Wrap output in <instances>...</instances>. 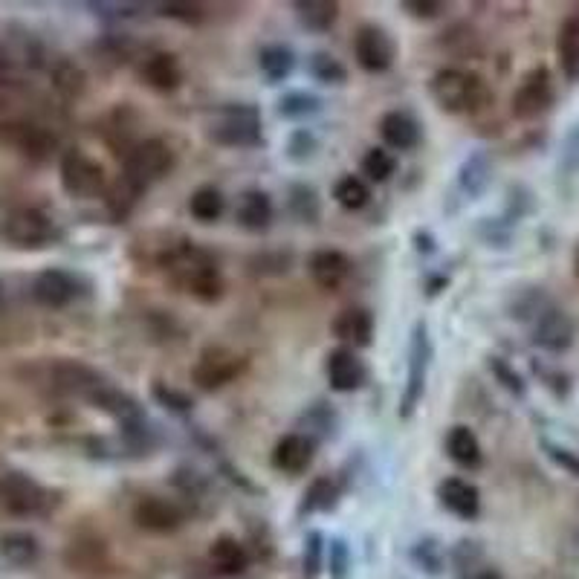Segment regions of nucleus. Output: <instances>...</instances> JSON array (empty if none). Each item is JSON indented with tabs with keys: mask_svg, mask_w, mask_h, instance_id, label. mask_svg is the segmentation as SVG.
I'll use <instances>...</instances> for the list:
<instances>
[{
	"mask_svg": "<svg viewBox=\"0 0 579 579\" xmlns=\"http://www.w3.org/2000/svg\"><path fill=\"white\" fill-rule=\"evenodd\" d=\"M429 93L438 102V108L446 113H478L493 102L487 82L458 67L438 70L429 82Z\"/></svg>",
	"mask_w": 579,
	"mask_h": 579,
	"instance_id": "obj_3",
	"label": "nucleus"
},
{
	"mask_svg": "<svg viewBox=\"0 0 579 579\" xmlns=\"http://www.w3.org/2000/svg\"><path fill=\"white\" fill-rule=\"evenodd\" d=\"M487 365H490V371H493V377H496L501 386L507 388L510 394H516V397H524V380L510 368V362L501 357H490L487 359Z\"/></svg>",
	"mask_w": 579,
	"mask_h": 579,
	"instance_id": "obj_47",
	"label": "nucleus"
},
{
	"mask_svg": "<svg viewBox=\"0 0 579 579\" xmlns=\"http://www.w3.org/2000/svg\"><path fill=\"white\" fill-rule=\"evenodd\" d=\"M380 137L391 151H412L420 145L423 131H420V122L414 119L412 113L388 111L380 119Z\"/></svg>",
	"mask_w": 579,
	"mask_h": 579,
	"instance_id": "obj_24",
	"label": "nucleus"
},
{
	"mask_svg": "<svg viewBox=\"0 0 579 579\" xmlns=\"http://www.w3.org/2000/svg\"><path fill=\"white\" fill-rule=\"evenodd\" d=\"M400 9L409 12L412 18H420V21H435L446 12V3H441V0H403Z\"/></svg>",
	"mask_w": 579,
	"mask_h": 579,
	"instance_id": "obj_48",
	"label": "nucleus"
},
{
	"mask_svg": "<svg viewBox=\"0 0 579 579\" xmlns=\"http://www.w3.org/2000/svg\"><path fill=\"white\" fill-rule=\"evenodd\" d=\"M258 70L267 79V84H281L290 79V73L296 70V56L290 47L284 44H267L258 53Z\"/></svg>",
	"mask_w": 579,
	"mask_h": 579,
	"instance_id": "obj_30",
	"label": "nucleus"
},
{
	"mask_svg": "<svg viewBox=\"0 0 579 579\" xmlns=\"http://www.w3.org/2000/svg\"><path fill=\"white\" fill-rule=\"evenodd\" d=\"M559 67L568 82H579V18H568L556 38Z\"/></svg>",
	"mask_w": 579,
	"mask_h": 579,
	"instance_id": "obj_31",
	"label": "nucleus"
},
{
	"mask_svg": "<svg viewBox=\"0 0 579 579\" xmlns=\"http://www.w3.org/2000/svg\"><path fill=\"white\" fill-rule=\"evenodd\" d=\"M325 377H328L333 391L351 394V391L365 386V380H368V365H365V359L359 357L354 348H345V345H342V348L331 351L328 359H325Z\"/></svg>",
	"mask_w": 579,
	"mask_h": 579,
	"instance_id": "obj_16",
	"label": "nucleus"
},
{
	"mask_svg": "<svg viewBox=\"0 0 579 579\" xmlns=\"http://www.w3.org/2000/svg\"><path fill=\"white\" fill-rule=\"evenodd\" d=\"M577 339V322L571 313L545 304L539 310V316L533 319V342L542 348V351H551V354H562L574 345Z\"/></svg>",
	"mask_w": 579,
	"mask_h": 579,
	"instance_id": "obj_11",
	"label": "nucleus"
},
{
	"mask_svg": "<svg viewBox=\"0 0 579 579\" xmlns=\"http://www.w3.org/2000/svg\"><path fill=\"white\" fill-rule=\"evenodd\" d=\"M331 331L345 348H368L374 342V313L368 307H345L336 313Z\"/></svg>",
	"mask_w": 579,
	"mask_h": 579,
	"instance_id": "obj_18",
	"label": "nucleus"
},
{
	"mask_svg": "<svg viewBox=\"0 0 579 579\" xmlns=\"http://www.w3.org/2000/svg\"><path fill=\"white\" fill-rule=\"evenodd\" d=\"M553 105V82L548 67H533L513 93V116L530 122Z\"/></svg>",
	"mask_w": 579,
	"mask_h": 579,
	"instance_id": "obj_12",
	"label": "nucleus"
},
{
	"mask_svg": "<svg viewBox=\"0 0 579 579\" xmlns=\"http://www.w3.org/2000/svg\"><path fill=\"white\" fill-rule=\"evenodd\" d=\"M316 148H319V139L313 131H307V128H296L290 139H287V160H293V163H307L313 154H316Z\"/></svg>",
	"mask_w": 579,
	"mask_h": 579,
	"instance_id": "obj_44",
	"label": "nucleus"
},
{
	"mask_svg": "<svg viewBox=\"0 0 579 579\" xmlns=\"http://www.w3.org/2000/svg\"><path fill=\"white\" fill-rule=\"evenodd\" d=\"M151 397L168 409V412L174 414H189L194 409V400L186 394V391H180V388L168 386L163 380H154V386H151Z\"/></svg>",
	"mask_w": 579,
	"mask_h": 579,
	"instance_id": "obj_42",
	"label": "nucleus"
},
{
	"mask_svg": "<svg viewBox=\"0 0 579 579\" xmlns=\"http://www.w3.org/2000/svg\"><path fill=\"white\" fill-rule=\"evenodd\" d=\"M304 423H307V435L310 441H328L336 435V412H333L328 403H313L307 412H304Z\"/></svg>",
	"mask_w": 579,
	"mask_h": 579,
	"instance_id": "obj_39",
	"label": "nucleus"
},
{
	"mask_svg": "<svg viewBox=\"0 0 579 579\" xmlns=\"http://www.w3.org/2000/svg\"><path fill=\"white\" fill-rule=\"evenodd\" d=\"M247 371V357L226 345H206L192 365L194 386L203 391H221L229 383H235Z\"/></svg>",
	"mask_w": 579,
	"mask_h": 579,
	"instance_id": "obj_7",
	"label": "nucleus"
},
{
	"mask_svg": "<svg viewBox=\"0 0 579 579\" xmlns=\"http://www.w3.org/2000/svg\"><path fill=\"white\" fill-rule=\"evenodd\" d=\"M409 371H406V386H403V397H400V420H412L417 406L423 403L426 394V380H429V365H432V339H429V328L426 322H417L409 339Z\"/></svg>",
	"mask_w": 579,
	"mask_h": 579,
	"instance_id": "obj_4",
	"label": "nucleus"
},
{
	"mask_svg": "<svg viewBox=\"0 0 579 579\" xmlns=\"http://www.w3.org/2000/svg\"><path fill=\"white\" fill-rule=\"evenodd\" d=\"M0 307H3V284H0Z\"/></svg>",
	"mask_w": 579,
	"mask_h": 579,
	"instance_id": "obj_52",
	"label": "nucleus"
},
{
	"mask_svg": "<svg viewBox=\"0 0 579 579\" xmlns=\"http://www.w3.org/2000/svg\"><path fill=\"white\" fill-rule=\"evenodd\" d=\"M328 571L331 579H348L351 574V548L345 539H331L328 545Z\"/></svg>",
	"mask_w": 579,
	"mask_h": 579,
	"instance_id": "obj_46",
	"label": "nucleus"
},
{
	"mask_svg": "<svg viewBox=\"0 0 579 579\" xmlns=\"http://www.w3.org/2000/svg\"><path fill=\"white\" fill-rule=\"evenodd\" d=\"M139 76L142 82L148 84L151 90H160V93H171L183 84V67H180V58L166 50H157V53H148L139 64Z\"/></svg>",
	"mask_w": 579,
	"mask_h": 579,
	"instance_id": "obj_21",
	"label": "nucleus"
},
{
	"mask_svg": "<svg viewBox=\"0 0 579 579\" xmlns=\"http://www.w3.org/2000/svg\"><path fill=\"white\" fill-rule=\"evenodd\" d=\"M333 200H336L342 209H348V212H359V209L368 206L371 189H368V183H365L362 177H357V174H345V177H339L336 186H333Z\"/></svg>",
	"mask_w": 579,
	"mask_h": 579,
	"instance_id": "obj_35",
	"label": "nucleus"
},
{
	"mask_svg": "<svg viewBox=\"0 0 579 579\" xmlns=\"http://www.w3.org/2000/svg\"><path fill=\"white\" fill-rule=\"evenodd\" d=\"M568 160H571V166L579 168V131L568 142Z\"/></svg>",
	"mask_w": 579,
	"mask_h": 579,
	"instance_id": "obj_50",
	"label": "nucleus"
},
{
	"mask_svg": "<svg viewBox=\"0 0 579 579\" xmlns=\"http://www.w3.org/2000/svg\"><path fill=\"white\" fill-rule=\"evenodd\" d=\"M293 9H296L299 27L316 32V35L331 32L336 18H339V3H333V0H296Z\"/></svg>",
	"mask_w": 579,
	"mask_h": 579,
	"instance_id": "obj_28",
	"label": "nucleus"
},
{
	"mask_svg": "<svg viewBox=\"0 0 579 579\" xmlns=\"http://www.w3.org/2000/svg\"><path fill=\"white\" fill-rule=\"evenodd\" d=\"M322 111V99L307 90H290L276 102V113L281 119H307Z\"/></svg>",
	"mask_w": 579,
	"mask_h": 579,
	"instance_id": "obj_37",
	"label": "nucleus"
},
{
	"mask_svg": "<svg viewBox=\"0 0 579 579\" xmlns=\"http://www.w3.org/2000/svg\"><path fill=\"white\" fill-rule=\"evenodd\" d=\"M322 562H325V536L319 530H310L307 539H304V553H302V568L304 577L313 579L322 571Z\"/></svg>",
	"mask_w": 579,
	"mask_h": 579,
	"instance_id": "obj_43",
	"label": "nucleus"
},
{
	"mask_svg": "<svg viewBox=\"0 0 579 579\" xmlns=\"http://www.w3.org/2000/svg\"><path fill=\"white\" fill-rule=\"evenodd\" d=\"M174 166H177V154H174V148L168 145L166 139H142L125 154L119 183L139 200L151 186L166 180L168 174L174 171Z\"/></svg>",
	"mask_w": 579,
	"mask_h": 579,
	"instance_id": "obj_2",
	"label": "nucleus"
},
{
	"mask_svg": "<svg viewBox=\"0 0 579 579\" xmlns=\"http://www.w3.org/2000/svg\"><path fill=\"white\" fill-rule=\"evenodd\" d=\"M209 562L221 577H238L247 571L249 553L235 536H218L209 548Z\"/></svg>",
	"mask_w": 579,
	"mask_h": 579,
	"instance_id": "obj_26",
	"label": "nucleus"
},
{
	"mask_svg": "<svg viewBox=\"0 0 579 579\" xmlns=\"http://www.w3.org/2000/svg\"><path fill=\"white\" fill-rule=\"evenodd\" d=\"M273 197L264 192V189H247L238 197V206H235V221L241 229L247 232H267L270 223H273Z\"/></svg>",
	"mask_w": 579,
	"mask_h": 579,
	"instance_id": "obj_23",
	"label": "nucleus"
},
{
	"mask_svg": "<svg viewBox=\"0 0 579 579\" xmlns=\"http://www.w3.org/2000/svg\"><path fill=\"white\" fill-rule=\"evenodd\" d=\"M154 9H157V15L174 18V21H183V24H200V21H203V6H200V3L168 0V3H157Z\"/></svg>",
	"mask_w": 579,
	"mask_h": 579,
	"instance_id": "obj_45",
	"label": "nucleus"
},
{
	"mask_svg": "<svg viewBox=\"0 0 579 579\" xmlns=\"http://www.w3.org/2000/svg\"><path fill=\"white\" fill-rule=\"evenodd\" d=\"M490 180H493V163L484 151H472L458 168V186L469 200H478L481 194L487 192Z\"/></svg>",
	"mask_w": 579,
	"mask_h": 579,
	"instance_id": "obj_27",
	"label": "nucleus"
},
{
	"mask_svg": "<svg viewBox=\"0 0 579 579\" xmlns=\"http://www.w3.org/2000/svg\"><path fill=\"white\" fill-rule=\"evenodd\" d=\"M287 206H290V215H293L299 223L316 226L319 218H322V203H319V194H316L313 186H304V183L290 186V192H287Z\"/></svg>",
	"mask_w": 579,
	"mask_h": 579,
	"instance_id": "obj_32",
	"label": "nucleus"
},
{
	"mask_svg": "<svg viewBox=\"0 0 579 579\" xmlns=\"http://www.w3.org/2000/svg\"><path fill=\"white\" fill-rule=\"evenodd\" d=\"M223 209H226V200H223L221 189L215 186H200L189 197V212L197 223L221 221Z\"/></svg>",
	"mask_w": 579,
	"mask_h": 579,
	"instance_id": "obj_33",
	"label": "nucleus"
},
{
	"mask_svg": "<svg viewBox=\"0 0 579 579\" xmlns=\"http://www.w3.org/2000/svg\"><path fill=\"white\" fill-rule=\"evenodd\" d=\"M58 177H61V189L76 200H93L108 186L102 163L93 160L90 154H84L82 148H70L61 154Z\"/></svg>",
	"mask_w": 579,
	"mask_h": 579,
	"instance_id": "obj_6",
	"label": "nucleus"
},
{
	"mask_svg": "<svg viewBox=\"0 0 579 579\" xmlns=\"http://www.w3.org/2000/svg\"><path fill=\"white\" fill-rule=\"evenodd\" d=\"M53 84H56V90L61 96L76 99V96H82L84 90H87V76H84V70L76 61L61 58L53 67Z\"/></svg>",
	"mask_w": 579,
	"mask_h": 579,
	"instance_id": "obj_38",
	"label": "nucleus"
},
{
	"mask_svg": "<svg viewBox=\"0 0 579 579\" xmlns=\"http://www.w3.org/2000/svg\"><path fill=\"white\" fill-rule=\"evenodd\" d=\"M478 579H504V577H501V574H496V571H481V574H478Z\"/></svg>",
	"mask_w": 579,
	"mask_h": 579,
	"instance_id": "obj_51",
	"label": "nucleus"
},
{
	"mask_svg": "<svg viewBox=\"0 0 579 579\" xmlns=\"http://www.w3.org/2000/svg\"><path fill=\"white\" fill-rule=\"evenodd\" d=\"M438 498L443 510L458 516L461 522H472L481 513V493L467 478H443L438 484Z\"/></svg>",
	"mask_w": 579,
	"mask_h": 579,
	"instance_id": "obj_19",
	"label": "nucleus"
},
{
	"mask_svg": "<svg viewBox=\"0 0 579 579\" xmlns=\"http://www.w3.org/2000/svg\"><path fill=\"white\" fill-rule=\"evenodd\" d=\"M412 562L420 568V571H426V574H432V577H438L443 571V548L438 539H432V536H426V539H417L412 548Z\"/></svg>",
	"mask_w": 579,
	"mask_h": 579,
	"instance_id": "obj_41",
	"label": "nucleus"
},
{
	"mask_svg": "<svg viewBox=\"0 0 579 579\" xmlns=\"http://www.w3.org/2000/svg\"><path fill=\"white\" fill-rule=\"evenodd\" d=\"M134 522L145 533L166 536L186 524V510L166 496H142L134 507Z\"/></svg>",
	"mask_w": 579,
	"mask_h": 579,
	"instance_id": "obj_14",
	"label": "nucleus"
},
{
	"mask_svg": "<svg viewBox=\"0 0 579 579\" xmlns=\"http://www.w3.org/2000/svg\"><path fill=\"white\" fill-rule=\"evenodd\" d=\"M50 490H44L32 475L21 469H9L0 475V510L9 516H38L47 513Z\"/></svg>",
	"mask_w": 579,
	"mask_h": 579,
	"instance_id": "obj_8",
	"label": "nucleus"
},
{
	"mask_svg": "<svg viewBox=\"0 0 579 579\" xmlns=\"http://www.w3.org/2000/svg\"><path fill=\"white\" fill-rule=\"evenodd\" d=\"M160 264L171 276V281L180 284L197 302L212 304L223 296V276L218 258L209 249L197 247L194 241L168 247L160 258Z\"/></svg>",
	"mask_w": 579,
	"mask_h": 579,
	"instance_id": "obj_1",
	"label": "nucleus"
},
{
	"mask_svg": "<svg viewBox=\"0 0 579 579\" xmlns=\"http://www.w3.org/2000/svg\"><path fill=\"white\" fill-rule=\"evenodd\" d=\"M209 139L226 148H255L264 142L261 113L255 105H229L209 125Z\"/></svg>",
	"mask_w": 579,
	"mask_h": 579,
	"instance_id": "obj_5",
	"label": "nucleus"
},
{
	"mask_svg": "<svg viewBox=\"0 0 579 579\" xmlns=\"http://www.w3.org/2000/svg\"><path fill=\"white\" fill-rule=\"evenodd\" d=\"M542 449H545V455L551 458L556 467L565 469V472H571V475H577L579 478V455L577 452H571V449H565V446H559V443H553V441H542Z\"/></svg>",
	"mask_w": 579,
	"mask_h": 579,
	"instance_id": "obj_49",
	"label": "nucleus"
},
{
	"mask_svg": "<svg viewBox=\"0 0 579 579\" xmlns=\"http://www.w3.org/2000/svg\"><path fill=\"white\" fill-rule=\"evenodd\" d=\"M354 58L365 73L377 76V73L391 70L397 58V44L388 35V29L377 27V24H362L354 35Z\"/></svg>",
	"mask_w": 579,
	"mask_h": 579,
	"instance_id": "obj_10",
	"label": "nucleus"
},
{
	"mask_svg": "<svg viewBox=\"0 0 579 579\" xmlns=\"http://www.w3.org/2000/svg\"><path fill=\"white\" fill-rule=\"evenodd\" d=\"M359 168H362V174L371 183H386V180H391V174L397 171V160H394V154L388 148H368Z\"/></svg>",
	"mask_w": 579,
	"mask_h": 579,
	"instance_id": "obj_40",
	"label": "nucleus"
},
{
	"mask_svg": "<svg viewBox=\"0 0 579 579\" xmlns=\"http://www.w3.org/2000/svg\"><path fill=\"white\" fill-rule=\"evenodd\" d=\"M336 484L331 478H316L307 490H304L302 504H299V516H310V513H328L336 507Z\"/></svg>",
	"mask_w": 579,
	"mask_h": 579,
	"instance_id": "obj_36",
	"label": "nucleus"
},
{
	"mask_svg": "<svg viewBox=\"0 0 579 579\" xmlns=\"http://www.w3.org/2000/svg\"><path fill=\"white\" fill-rule=\"evenodd\" d=\"M0 238L12 247L35 249L50 244L56 238V223L47 212L41 209H12L3 221H0Z\"/></svg>",
	"mask_w": 579,
	"mask_h": 579,
	"instance_id": "obj_9",
	"label": "nucleus"
},
{
	"mask_svg": "<svg viewBox=\"0 0 579 579\" xmlns=\"http://www.w3.org/2000/svg\"><path fill=\"white\" fill-rule=\"evenodd\" d=\"M307 273L322 290H339V287H345V281L354 273V264L339 249H316L307 258Z\"/></svg>",
	"mask_w": 579,
	"mask_h": 579,
	"instance_id": "obj_17",
	"label": "nucleus"
},
{
	"mask_svg": "<svg viewBox=\"0 0 579 579\" xmlns=\"http://www.w3.org/2000/svg\"><path fill=\"white\" fill-rule=\"evenodd\" d=\"M313 455H316V441H310L302 432H290L273 449V467L284 475H302L313 464Z\"/></svg>",
	"mask_w": 579,
	"mask_h": 579,
	"instance_id": "obj_22",
	"label": "nucleus"
},
{
	"mask_svg": "<svg viewBox=\"0 0 579 579\" xmlns=\"http://www.w3.org/2000/svg\"><path fill=\"white\" fill-rule=\"evenodd\" d=\"M0 142L38 163L47 160L58 148L56 134L35 122H0Z\"/></svg>",
	"mask_w": 579,
	"mask_h": 579,
	"instance_id": "obj_13",
	"label": "nucleus"
},
{
	"mask_svg": "<svg viewBox=\"0 0 579 579\" xmlns=\"http://www.w3.org/2000/svg\"><path fill=\"white\" fill-rule=\"evenodd\" d=\"M32 296L41 307H50V310H61L79 296V281L64 273V270H44L35 276L32 284Z\"/></svg>",
	"mask_w": 579,
	"mask_h": 579,
	"instance_id": "obj_20",
	"label": "nucleus"
},
{
	"mask_svg": "<svg viewBox=\"0 0 579 579\" xmlns=\"http://www.w3.org/2000/svg\"><path fill=\"white\" fill-rule=\"evenodd\" d=\"M307 73L319 84H331V87L348 82V67L325 50H316L307 56Z\"/></svg>",
	"mask_w": 579,
	"mask_h": 579,
	"instance_id": "obj_34",
	"label": "nucleus"
},
{
	"mask_svg": "<svg viewBox=\"0 0 579 579\" xmlns=\"http://www.w3.org/2000/svg\"><path fill=\"white\" fill-rule=\"evenodd\" d=\"M446 455H449L452 464H458L461 469H478L484 464L481 441L464 423L449 429V435H446Z\"/></svg>",
	"mask_w": 579,
	"mask_h": 579,
	"instance_id": "obj_25",
	"label": "nucleus"
},
{
	"mask_svg": "<svg viewBox=\"0 0 579 579\" xmlns=\"http://www.w3.org/2000/svg\"><path fill=\"white\" fill-rule=\"evenodd\" d=\"M0 556L12 565V568H32L41 556V545L32 533L24 530H12L0 536Z\"/></svg>",
	"mask_w": 579,
	"mask_h": 579,
	"instance_id": "obj_29",
	"label": "nucleus"
},
{
	"mask_svg": "<svg viewBox=\"0 0 579 579\" xmlns=\"http://www.w3.org/2000/svg\"><path fill=\"white\" fill-rule=\"evenodd\" d=\"M108 383L105 374H99L96 368L76 362V359H61L53 365V386L61 394H70V397H82L90 400L99 388Z\"/></svg>",
	"mask_w": 579,
	"mask_h": 579,
	"instance_id": "obj_15",
	"label": "nucleus"
}]
</instances>
